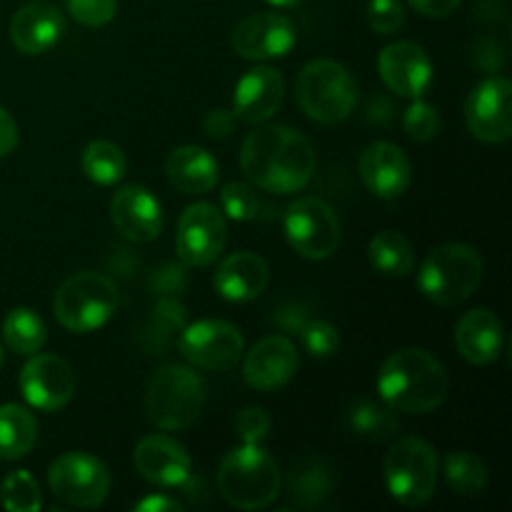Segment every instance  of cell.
<instances>
[{
    "instance_id": "1",
    "label": "cell",
    "mask_w": 512,
    "mask_h": 512,
    "mask_svg": "<svg viewBox=\"0 0 512 512\" xmlns=\"http://www.w3.org/2000/svg\"><path fill=\"white\" fill-rule=\"evenodd\" d=\"M315 148L300 130L288 125H260L243 140L240 168L265 193H298L315 173Z\"/></svg>"
},
{
    "instance_id": "2",
    "label": "cell",
    "mask_w": 512,
    "mask_h": 512,
    "mask_svg": "<svg viewBox=\"0 0 512 512\" xmlns=\"http://www.w3.org/2000/svg\"><path fill=\"white\" fill-rule=\"evenodd\" d=\"M450 390L448 370L420 348L395 350L378 370V393L395 413L425 415L445 403Z\"/></svg>"
},
{
    "instance_id": "3",
    "label": "cell",
    "mask_w": 512,
    "mask_h": 512,
    "mask_svg": "<svg viewBox=\"0 0 512 512\" xmlns=\"http://www.w3.org/2000/svg\"><path fill=\"white\" fill-rule=\"evenodd\" d=\"M283 475L268 450L243 443L218 468V490L238 510H263L278 500Z\"/></svg>"
},
{
    "instance_id": "4",
    "label": "cell",
    "mask_w": 512,
    "mask_h": 512,
    "mask_svg": "<svg viewBox=\"0 0 512 512\" xmlns=\"http://www.w3.org/2000/svg\"><path fill=\"white\" fill-rule=\"evenodd\" d=\"M295 95L310 120L323 125L343 123L358 103V83L338 60L320 58L303 65L295 80Z\"/></svg>"
},
{
    "instance_id": "5",
    "label": "cell",
    "mask_w": 512,
    "mask_h": 512,
    "mask_svg": "<svg viewBox=\"0 0 512 512\" xmlns=\"http://www.w3.org/2000/svg\"><path fill=\"white\" fill-rule=\"evenodd\" d=\"M483 258L475 248L460 243H448L435 248L425 258L418 273V288L430 303L460 305L483 283Z\"/></svg>"
},
{
    "instance_id": "6",
    "label": "cell",
    "mask_w": 512,
    "mask_h": 512,
    "mask_svg": "<svg viewBox=\"0 0 512 512\" xmlns=\"http://www.w3.org/2000/svg\"><path fill=\"white\" fill-rule=\"evenodd\" d=\"M205 380L185 365H163L150 378L145 410L155 428L185 430L205 408Z\"/></svg>"
},
{
    "instance_id": "7",
    "label": "cell",
    "mask_w": 512,
    "mask_h": 512,
    "mask_svg": "<svg viewBox=\"0 0 512 512\" xmlns=\"http://www.w3.org/2000/svg\"><path fill=\"white\" fill-rule=\"evenodd\" d=\"M118 308V288L103 273L73 275L58 288L53 313L58 323L70 333H93L108 323Z\"/></svg>"
},
{
    "instance_id": "8",
    "label": "cell",
    "mask_w": 512,
    "mask_h": 512,
    "mask_svg": "<svg viewBox=\"0 0 512 512\" xmlns=\"http://www.w3.org/2000/svg\"><path fill=\"white\" fill-rule=\"evenodd\" d=\"M383 478L400 505L420 508L433 498L438 485V453L420 438H400L385 455Z\"/></svg>"
},
{
    "instance_id": "9",
    "label": "cell",
    "mask_w": 512,
    "mask_h": 512,
    "mask_svg": "<svg viewBox=\"0 0 512 512\" xmlns=\"http://www.w3.org/2000/svg\"><path fill=\"white\" fill-rule=\"evenodd\" d=\"M285 235L295 253L305 260H325L340 248L343 230L335 210L325 200L300 198L285 213Z\"/></svg>"
},
{
    "instance_id": "10",
    "label": "cell",
    "mask_w": 512,
    "mask_h": 512,
    "mask_svg": "<svg viewBox=\"0 0 512 512\" xmlns=\"http://www.w3.org/2000/svg\"><path fill=\"white\" fill-rule=\"evenodd\" d=\"M48 485L58 500L73 508H100L110 493L103 460L88 453H65L50 463Z\"/></svg>"
},
{
    "instance_id": "11",
    "label": "cell",
    "mask_w": 512,
    "mask_h": 512,
    "mask_svg": "<svg viewBox=\"0 0 512 512\" xmlns=\"http://www.w3.org/2000/svg\"><path fill=\"white\" fill-rule=\"evenodd\" d=\"M180 353L190 365L210 373H225L240 363L245 353L243 333L225 320H198L180 335Z\"/></svg>"
},
{
    "instance_id": "12",
    "label": "cell",
    "mask_w": 512,
    "mask_h": 512,
    "mask_svg": "<svg viewBox=\"0 0 512 512\" xmlns=\"http://www.w3.org/2000/svg\"><path fill=\"white\" fill-rule=\"evenodd\" d=\"M228 243V218L213 203H193L183 210L175 233V250L188 268L215 263Z\"/></svg>"
},
{
    "instance_id": "13",
    "label": "cell",
    "mask_w": 512,
    "mask_h": 512,
    "mask_svg": "<svg viewBox=\"0 0 512 512\" xmlns=\"http://www.w3.org/2000/svg\"><path fill=\"white\" fill-rule=\"evenodd\" d=\"M465 125L483 143H508L512 135V83L508 78L493 75L468 95Z\"/></svg>"
},
{
    "instance_id": "14",
    "label": "cell",
    "mask_w": 512,
    "mask_h": 512,
    "mask_svg": "<svg viewBox=\"0 0 512 512\" xmlns=\"http://www.w3.org/2000/svg\"><path fill=\"white\" fill-rule=\"evenodd\" d=\"M20 393L35 410L43 413L63 410L75 395L73 368L58 355H30L20 370Z\"/></svg>"
},
{
    "instance_id": "15",
    "label": "cell",
    "mask_w": 512,
    "mask_h": 512,
    "mask_svg": "<svg viewBox=\"0 0 512 512\" xmlns=\"http://www.w3.org/2000/svg\"><path fill=\"white\" fill-rule=\"evenodd\" d=\"M300 368V355L285 335H268L250 348L243 360V380L258 393L285 388Z\"/></svg>"
},
{
    "instance_id": "16",
    "label": "cell",
    "mask_w": 512,
    "mask_h": 512,
    "mask_svg": "<svg viewBox=\"0 0 512 512\" xmlns=\"http://www.w3.org/2000/svg\"><path fill=\"white\" fill-rule=\"evenodd\" d=\"M230 43L245 60L283 58L295 45V25L280 13H253L235 25Z\"/></svg>"
},
{
    "instance_id": "17",
    "label": "cell",
    "mask_w": 512,
    "mask_h": 512,
    "mask_svg": "<svg viewBox=\"0 0 512 512\" xmlns=\"http://www.w3.org/2000/svg\"><path fill=\"white\" fill-rule=\"evenodd\" d=\"M378 70L388 90L400 98H423L433 85V63L413 40H395L385 45L378 58Z\"/></svg>"
},
{
    "instance_id": "18",
    "label": "cell",
    "mask_w": 512,
    "mask_h": 512,
    "mask_svg": "<svg viewBox=\"0 0 512 512\" xmlns=\"http://www.w3.org/2000/svg\"><path fill=\"white\" fill-rule=\"evenodd\" d=\"M358 173L365 188L375 198L398 200L400 195L408 193L410 180H413V165L403 148L388 143V140H378L360 153Z\"/></svg>"
},
{
    "instance_id": "19",
    "label": "cell",
    "mask_w": 512,
    "mask_h": 512,
    "mask_svg": "<svg viewBox=\"0 0 512 512\" xmlns=\"http://www.w3.org/2000/svg\"><path fill=\"white\" fill-rule=\"evenodd\" d=\"M110 220L130 243H153L163 233V208L143 185H125L110 200Z\"/></svg>"
},
{
    "instance_id": "20",
    "label": "cell",
    "mask_w": 512,
    "mask_h": 512,
    "mask_svg": "<svg viewBox=\"0 0 512 512\" xmlns=\"http://www.w3.org/2000/svg\"><path fill=\"white\" fill-rule=\"evenodd\" d=\"M285 100V78L280 70L258 65L235 85L233 115L243 123L263 125L273 118Z\"/></svg>"
},
{
    "instance_id": "21",
    "label": "cell",
    "mask_w": 512,
    "mask_h": 512,
    "mask_svg": "<svg viewBox=\"0 0 512 512\" xmlns=\"http://www.w3.org/2000/svg\"><path fill=\"white\" fill-rule=\"evenodd\" d=\"M135 470L158 488H178L190 480V455L170 435H148L133 453Z\"/></svg>"
},
{
    "instance_id": "22",
    "label": "cell",
    "mask_w": 512,
    "mask_h": 512,
    "mask_svg": "<svg viewBox=\"0 0 512 512\" xmlns=\"http://www.w3.org/2000/svg\"><path fill=\"white\" fill-rule=\"evenodd\" d=\"M65 33V18L55 5L28 3L10 20V43L23 55H43Z\"/></svg>"
},
{
    "instance_id": "23",
    "label": "cell",
    "mask_w": 512,
    "mask_h": 512,
    "mask_svg": "<svg viewBox=\"0 0 512 512\" xmlns=\"http://www.w3.org/2000/svg\"><path fill=\"white\" fill-rule=\"evenodd\" d=\"M455 345L470 365L495 363L505 348L503 323L488 308L468 310L455 325Z\"/></svg>"
},
{
    "instance_id": "24",
    "label": "cell",
    "mask_w": 512,
    "mask_h": 512,
    "mask_svg": "<svg viewBox=\"0 0 512 512\" xmlns=\"http://www.w3.org/2000/svg\"><path fill=\"white\" fill-rule=\"evenodd\" d=\"M270 280L268 263L260 255L240 250L228 255L215 270L213 285L218 295L228 303H250L265 293Z\"/></svg>"
},
{
    "instance_id": "25",
    "label": "cell",
    "mask_w": 512,
    "mask_h": 512,
    "mask_svg": "<svg viewBox=\"0 0 512 512\" xmlns=\"http://www.w3.org/2000/svg\"><path fill=\"white\" fill-rule=\"evenodd\" d=\"M173 188L185 195H205L218 185V160L200 145H180L165 160Z\"/></svg>"
},
{
    "instance_id": "26",
    "label": "cell",
    "mask_w": 512,
    "mask_h": 512,
    "mask_svg": "<svg viewBox=\"0 0 512 512\" xmlns=\"http://www.w3.org/2000/svg\"><path fill=\"white\" fill-rule=\"evenodd\" d=\"M333 490V475L320 458H300L290 465L288 498L303 510H315L328 500Z\"/></svg>"
},
{
    "instance_id": "27",
    "label": "cell",
    "mask_w": 512,
    "mask_h": 512,
    "mask_svg": "<svg viewBox=\"0 0 512 512\" xmlns=\"http://www.w3.org/2000/svg\"><path fill=\"white\" fill-rule=\"evenodd\" d=\"M38 443V420L28 408L0 405V460H20Z\"/></svg>"
},
{
    "instance_id": "28",
    "label": "cell",
    "mask_w": 512,
    "mask_h": 512,
    "mask_svg": "<svg viewBox=\"0 0 512 512\" xmlns=\"http://www.w3.org/2000/svg\"><path fill=\"white\" fill-rule=\"evenodd\" d=\"M368 255L373 268L388 278H405L415 268V253L408 238L393 230H383L368 245Z\"/></svg>"
},
{
    "instance_id": "29",
    "label": "cell",
    "mask_w": 512,
    "mask_h": 512,
    "mask_svg": "<svg viewBox=\"0 0 512 512\" xmlns=\"http://www.w3.org/2000/svg\"><path fill=\"white\" fill-rule=\"evenodd\" d=\"M80 168H83L85 178L93 180L95 185H115L125 178L128 158L120 145L110 143V140H93L90 145H85L83 155H80Z\"/></svg>"
},
{
    "instance_id": "30",
    "label": "cell",
    "mask_w": 512,
    "mask_h": 512,
    "mask_svg": "<svg viewBox=\"0 0 512 512\" xmlns=\"http://www.w3.org/2000/svg\"><path fill=\"white\" fill-rule=\"evenodd\" d=\"M3 340L13 353L35 355L48 340V328L43 318L28 308H15L3 320Z\"/></svg>"
},
{
    "instance_id": "31",
    "label": "cell",
    "mask_w": 512,
    "mask_h": 512,
    "mask_svg": "<svg viewBox=\"0 0 512 512\" xmlns=\"http://www.w3.org/2000/svg\"><path fill=\"white\" fill-rule=\"evenodd\" d=\"M443 473L448 488H453V493L463 498H478L488 488V468L478 455L468 450L450 453L443 463Z\"/></svg>"
},
{
    "instance_id": "32",
    "label": "cell",
    "mask_w": 512,
    "mask_h": 512,
    "mask_svg": "<svg viewBox=\"0 0 512 512\" xmlns=\"http://www.w3.org/2000/svg\"><path fill=\"white\" fill-rule=\"evenodd\" d=\"M350 425L363 438L383 440L398 430V418H395V410L390 405L370 398H360L350 408Z\"/></svg>"
},
{
    "instance_id": "33",
    "label": "cell",
    "mask_w": 512,
    "mask_h": 512,
    "mask_svg": "<svg viewBox=\"0 0 512 512\" xmlns=\"http://www.w3.org/2000/svg\"><path fill=\"white\" fill-rule=\"evenodd\" d=\"M0 503L10 512H38L43 508L40 488L28 470H15L0 485Z\"/></svg>"
},
{
    "instance_id": "34",
    "label": "cell",
    "mask_w": 512,
    "mask_h": 512,
    "mask_svg": "<svg viewBox=\"0 0 512 512\" xmlns=\"http://www.w3.org/2000/svg\"><path fill=\"white\" fill-rule=\"evenodd\" d=\"M220 203H223V215L238 223H248L255 220L260 213V198L250 185L245 183H228L220 193Z\"/></svg>"
},
{
    "instance_id": "35",
    "label": "cell",
    "mask_w": 512,
    "mask_h": 512,
    "mask_svg": "<svg viewBox=\"0 0 512 512\" xmlns=\"http://www.w3.org/2000/svg\"><path fill=\"white\" fill-rule=\"evenodd\" d=\"M298 333L300 340H303V348L313 358H330V355L338 353V328L333 323H328V320H305L303 325H298Z\"/></svg>"
},
{
    "instance_id": "36",
    "label": "cell",
    "mask_w": 512,
    "mask_h": 512,
    "mask_svg": "<svg viewBox=\"0 0 512 512\" xmlns=\"http://www.w3.org/2000/svg\"><path fill=\"white\" fill-rule=\"evenodd\" d=\"M403 128L405 135L410 140H418V143H428L438 135L440 130V113L425 100L413 98V103L408 105L403 115Z\"/></svg>"
},
{
    "instance_id": "37",
    "label": "cell",
    "mask_w": 512,
    "mask_h": 512,
    "mask_svg": "<svg viewBox=\"0 0 512 512\" xmlns=\"http://www.w3.org/2000/svg\"><path fill=\"white\" fill-rule=\"evenodd\" d=\"M65 10L85 28H103L118 13V0H65Z\"/></svg>"
},
{
    "instance_id": "38",
    "label": "cell",
    "mask_w": 512,
    "mask_h": 512,
    "mask_svg": "<svg viewBox=\"0 0 512 512\" xmlns=\"http://www.w3.org/2000/svg\"><path fill=\"white\" fill-rule=\"evenodd\" d=\"M368 23L375 33H398L405 23V5L400 0H368Z\"/></svg>"
},
{
    "instance_id": "39",
    "label": "cell",
    "mask_w": 512,
    "mask_h": 512,
    "mask_svg": "<svg viewBox=\"0 0 512 512\" xmlns=\"http://www.w3.org/2000/svg\"><path fill=\"white\" fill-rule=\"evenodd\" d=\"M270 425H273V420L260 405H248L235 415V433L248 445H258L260 440L268 438Z\"/></svg>"
},
{
    "instance_id": "40",
    "label": "cell",
    "mask_w": 512,
    "mask_h": 512,
    "mask_svg": "<svg viewBox=\"0 0 512 512\" xmlns=\"http://www.w3.org/2000/svg\"><path fill=\"white\" fill-rule=\"evenodd\" d=\"M413 5L415 13L425 15V18H448L460 8L463 0H408Z\"/></svg>"
},
{
    "instance_id": "41",
    "label": "cell",
    "mask_w": 512,
    "mask_h": 512,
    "mask_svg": "<svg viewBox=\"0 0 512 512\" xmlns=\"http://www.w3.org/2000/svg\"><path fill=\"white\" fill-rule=\"evenodd\" d=\"M203 128L210 138H228L235 128V115L230 110H213L208 118L203 120Z\"/></svg>"
},
{
    "instance_id": "42",
    "label": "cell",
    "mask_w": 512,
    "mask_h": 512,
    "mask_svg": "<svg viewBox=\"0 0 512 512\" xmlns=\"http://www.w3.org/2000/svg\"><path fill=\"white\" fill-rule=\"evenodd\" d=\"M15 148H18V125L8 110L0 108V158H8Z\"/></svg>"
},
{
    "instance_id": "43",
    "label": "cell",
    "mask_w": 512,
    "mask_h": 512,
    "mask_svg": "<svg viewBox=\"0 0 512 512\" xmlns=\"http://www.w3.org/2000/svg\"><path fill=\"white\" fill-rule=\"evenodd\" d=\"M135 510L138 512H173V510L178 512V510H183V505L173 498H165V495H150V498L140 500V503L135 505Z\"/></svg>"
},
{
    "instance_id": "44",
    "label": "cell",
    "mask_w": 512,
    "mask_h": 512,
    "mask_svg": "<svg viewBox=\"0 0 512 512\" xmlns=\"http://www.w3.org/2000/svg\"><path fill=\"white\" fill-rule=\"evenodd\" d=\"M265 3L275 5V8H295V5L305 3V0H265Z\"/></svg>"
},
{
    "instance_id": "45",
    "label": "cell",
    "mask_w": 512,
    "mask_h": 512,
    "mask_svg": "<svg viewBox=\"0 0 512 512\" xmlns=\"http://www.w3.org/2000/svg\"><path fill=\"white\" fill-rule=\"evenodd\" d=\"M3 360H5V355H3V345H0V368H3Z\"/></svg>"
}]
</instances>
